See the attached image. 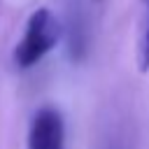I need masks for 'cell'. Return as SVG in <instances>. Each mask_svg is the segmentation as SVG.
<instances>
[{"instance_id":"cell-4","label":"cell","mask_w":149,"mask_h":149,"mask_svg":"<svg viewBox=\"0 0 149 149\" xmlns=\"http://www.w3.org/2000/svg\"><path fill=\"white\" fill-rule=\"evenodd\" d=\"M91 2H93V5H102L105 0H91Z\"/></svg>"},{"instance_id":"cell-1","label":"cell","mask_w":149,"mask_h":149,"mask_svg":"<svg viewBox=\"0 0 149 149\" xmlns=\"http://www.w3.org/2000/svg\"><path fill=\"white\" fill-rule=\"evenodd\" d=\"M61 35H63V28H61V21L56 19V14L49 7H37L28 16L23 35L12 51L14 65L19 70L35 68L47 54H51L56 49Z\"/></svg>"},{"instance_id":"cell-3","label":"cell","mask_w":149,"mask_h":149,"mask_svg":"<svg viewBox=\"0 0 149 149\" xmlns=\"http://www.w3.org/2000/svg\"><path fill=\"white\" fill-rule=\"evenodd\" d=\"M135 63L140 72H149V0H140L135 30Z\"/></svg>"},{"instance_id":"cell-2","label":"cell","mask_w":149,"mask_h":149,"mask_svg":"<svg viewBox=\"0 0 149 149\" xmlns=\"http://www.w3.org/2000/svg\"><path fill=\"white\" fill-rule=\"evenodd\" d=\"M26 147L28 149H65V119L56 107L44 105L33 114L28 135H26Z\"/></svg>"}]
</instances>
